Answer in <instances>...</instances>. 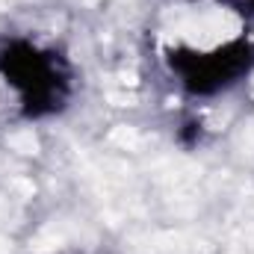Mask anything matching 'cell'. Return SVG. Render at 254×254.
Here are the masks:
<instances>
[{"label": "cell", "mask_w": 254, "mask_h": 254, "mask_svg": "<svg viewBox=\"0 0 254 254\" xmlns=\"http://www.w3.org/2000/svg\"><path fill=\"white\" fill-rule=\"evenodd\" d=\"M222 3L225 9L237 12V15H246V18H254V0H216Z\"/></svg>", "instance_id": "cell-3"}, {"label": "cell", "mask_w": 254, "mask_h": 254, "mask_svg": "<svg viewBox=\"0 0 254 254\" xmlns=\"http://www.w3.org/2000/svg\"><path fill=\"white\" fill-rule=\"evenodd\" d=\"M0 77L18 92L21 116L30 122L63 113L71 98V71L65 60L27 39L0 42Z\"/></svg>", "instance_id": "cell-1"}, {"label": "cell", "mask_w": 254, "mask_h": 254, "mask_svg": "<svg viewBox=\"0 0 254 254\" xmlns=\"http://www.w3.org/2000/svg\"><path fill=\"white\" fill-rule=\"evenodd\" d=\"M166 65L172 68V74L178 77L187 95L213 98L219 92H228L254 71V42L246 36H237L210 51L178 45L166 51Z\"/></svg>", "instance_id": "cell-2"}]
</instances>
